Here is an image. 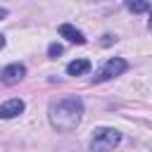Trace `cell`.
<instances>
[{
    "instance_id": "obj_12",
    "label": "cell",
    "mask_w": 152,
    "mask_h": 152,
    "mask_svg": "<svg viewBox=\"0 0 152 152\" xmlns=\"http://www.w3.org/2000/svg\"><path fill=\"white\" fill-rule=\"evenodd\" d=\"M147 26H150V31H152V10H150V19H147Z\"/></svg>"
},
{
    "instance_id": "obj_10",
    "label": "cell",
    "mask_w": 152,
    "mask_h": 152,
    "mask_svg": "<svg viewBox=\"0 0 152 152\" xmlns=\"http://www.w3.org/2000/svg\"><path fill=\"white\" fill-rule=\"evenodd\" d=\"M5 17H7V10H5V7H0V19H5Z\"/></svg>"
},
{
    "instance_id": "obj_1",
    "label": "cell",
    "mask_w": 152,
    "mask_h": 152,
    "mask_svg": "<svg viewBox=\"0 0 152 152\" xmlns=\"http://www.w3.org/2000/svg\"><path fill=\"white\" fill-rule=\"evenodd\" d=\"M48 119H50V126L59 133L74 131L83 119V100L76 97V95H69V97H62V100L52 102Z\"/></svg>"
},
{
    "instance_id": "obj_6",
    "label": "cell",
    "mask_w": 152,
    "mask_h": 152,
    "mask_svg": "<svg viewBox=\"0 0 152 152\" xmlns=\"http://www.w3.org/2000/svg\"><path fill=\"white\" fill-rule=\"evenodd\" d=\"M59 36L66 38L69 43H76V45H83V43H86V36H83L78 28H74L71 24H62V26H59Z\"/></svg>"
},
{
    "instance_id": "obj_9",
    "label": "cell",
    "mask_w": 152,
    "mask_h": 152,
    "mask_svg": "<svg viewBox=\"0 0 152 152\" xmlns=\"http://www.w3.org/2000/svg\"><path fill=\"white\" fill-rule=\"evenodd\" d=\"M62 52H64V48H62V45H59V43H52V45H50V48H48V55H50V57H52V59H57V57H59V55H62Z\"/></svg>"
},
{
    "instance_id": "obj_2",
    "label": "cell",
    "mask_w": 152,
    "mask_h": 152,
    "mask_svg": "<svg viewBox=\"0 0 152 152\" xmlns=\"http://www.w3.org/2000/svg\"><path fill=\"white\" fill-rule=\"evenodd\" d=\"M119 142H121V133H119L116 128L100 126V128H95V131H93L90 150H93V152H112Z\"/></svg>"
},
{
    "instance_id": "obj_5",
    "label": "cell",
    "mask_w": 152,
    "mask_h": 152,
    "mask_svg": "<svg viewBox=\"0 0 152 152\" xmlns=\"http://www.w3.org/2000/svg\"><path fill=\"white\" fill-rule=\"evenodd\" d=\"M24 109H26L24 100L12 97V100H7V102H2V104H0V119H14V116H19Z\"/></svg>"
},
{
    "instance_id": "obj_8",
    "label": "cell",
    "mask_w": 152,
    "mask_h": 152,
    "mask_svg": "<svg viewBox=\"0 0 152 152\" xmlns=\"http://www.w3.org/2000/svg\"><path fill=\"white\" fill-rule=\"evenodd\" d=\"M126 10H128V12H133V14H140V12H150V10H152V5H150V2H142V0H135V2H133V0H128V2H126Z\"/></svg>"
},
{
    "instance_id": "obj_7",
    "label": "cell",
    "mask_w": 152,
    "mask_h": 152,
    "mask_svg": "<svg viewBox=\"0 0 152 152\" xmlns=\"http://www.w3.org/2000/svg\"><path fill=\"white\" fill-rule=\"evenodd\" d=\"M90 71V62L88 59H74L66 64V74L69 76H81V74H88Z\"/></svg>"
},
{
    "instance_id": "obj_11",
    "label": "cell",
    "mask_w": 152,
    "mask_h": 152,
    "mask_svg": "<svg viewBox=\"0 0 152 152\" xmlns=\"http://www.w3.org/2000/svg\"><path fill=\"white\" fill-rule=\"evenodd\" d=\"M2 48H5V36L0 33V50H2Z\"/></svg>"
},
{
    "instance_id": "obj_4",
    "label": "cell",
    "mask_w": 152,
    "mask_h": 152,
    "mask_svg": "<svg viewBox=\"0 0 152 152\" xmlns=\"http://www.w3.org/2000/svg\"><path fill=\"white\" fill-rule=\"evenodd\" d=\"M24 76H26V66L19 64V62L7 64V66L0 69V83H5V86H14V83H19Z\"/></svg>"
},
{
    "instance_id": "obj_3",
    "label": "cell",
    "mask_w": 152,
    "mask_h": 152,
    "mask_svg": "<svg viewBox=\"0 0 152 152\" xmlns=\"http://www.w3.org/2000/svg\"><path fill=\"white\" fill-rule=\"evenodd\" d=\"M128 69V62L126 59H121V57H114V59H107L104 64H102V69L93 76V81L95 83H102V81H109V78H116V76H121L124 71Z\"/></svg>"
}]
</instances>
